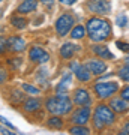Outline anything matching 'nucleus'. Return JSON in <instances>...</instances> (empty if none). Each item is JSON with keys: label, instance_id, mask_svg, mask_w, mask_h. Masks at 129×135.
I'll list each match as a JSON object with an SVG mask.
<instances>
[{"label": "nucleus", "instance_id": "5701e85b", "mask_svg": "<svg viewBox=\"0 0 129 135\" xmlns=\"http://www.w3.org/2000/svg\"><path fill=\"white\" fill-rule=\"evenodd\" d=\"M119 77L122 78L123 81H129V65H125L123 68H120Z\"/></svg>", "mask_w": 129, "mask_h": 135}, {"label": "nucleus", "instance_id": "f257e3e1", "mask_svg": "<svg viewBox=\"0 0 129 135\" xmlns=\"http://www.w3.org/2000/svg\"><path fill=\"white\" fill-rule=\"evenodd\" d=\"M86 30L93 42H102L111 36V24L107 20L99 17H93L89 20L86 24Z\"/></svg>", "mask_w": 129, "mask_h": 135}, {"label": "nucleus", "instance_id": "c756f323", "mask_svg": "<svg viewBox=\"0 0 129 135\" xmlns=\"http://www.w3.org/2000/svg\"><path fill=\"white\" fill-rule=\"evenodd\" d=\"M59 2H60V3H62V5H74V3H75L77 0H59Z\"/></svg>", "mask_w": 129, "mask_h": 135}, {"label": "nucleus", "instance_id": "72a5a7b5", "mask_svg": "<svg viewBox=\"0 0 129 135\" xmlns=\"http://www.w3.org/2000/svg\"><path fill=\"white\" fill-rule=\"evenodd\" d=\"M0 2H2V0H0Z\"/></svg>", "mask_w": 129, "mask_h": 135}, {"label": "nucleus", "instance_id": "7ed1b4c3", "mask_svg": "<svg viewBox=\"0 0 129 135\" xmlns=\"http://www.w3.org/2000/svg\"><path fill=\"white\" fill-rule=\"evenodd\" d=\"M116 120L114 111L113 108L107 105H98L95 110V114H93V125H95L96 129H102L105 126L113 125Z\"/></svg>", "mask_w": 129, "mask_h": 135}, {"label": "nucleus", "instance_id": "9b49d317", "mask_svg": "<svg viewBox=\"0 0 129 135\" xmlns=\"http://www.w3.org/2000/svg\"><path fill=\"white\" fill-rule=\"evenodd\" d=\"M74 102L77 105H90V102H92L90 93L87 92L86 89H78L74 93Z\"/></svg>", "mask_w": 129, "mask_h": 135}, {"label": "nucleus", "instance_id": "7c9ffc66", "mask_svg": "<svg viewBox=\"0 0 129 135\" xmlns=\"http://www.w3.org/2000/svg\"><path fill=\"white\" fill-rule=\"evenodd\" d=\"M122 134H129V122H126V125L123 126V129H122Z\"/></svg>", "mask_w": 129, "mask_h": 135}, {"label": "nucleus", "instance_id": "1a4fd4ad", "mask_svg": "<svg viewBox=\"0 0 129 135\" xmlns=\"http://www.w3.org/2000/svg\"><path fill=\"white\" fill-rule=\"evenodd\" d=\"M29 59L35 63H45L50 60V54L45 50H42L41 47H33L29 51Z\"/></svg>", "mask_w": 129, "mask_h": 135}, {"label": "nucleus", "instance_id": "0eeeda50", "mask_svg": "<svg viewBox=\"0 0 129 135\" xmlns=\"http://www.w3.org/2000/svg\"><path fill=\"white\" fill-rule=\"evenodd\" d=\"M71 69L74 71L75 77L81 83H87L92 77V72L89 71V68H87L86 65H80L78 62H72L71 63Z\"/></svg>", "mask_w": 129, "mask_h": 135}, {"label": "nucleus", "instance_id": "20e7f679", "mask_svg": "<svg viewBox=\"0 0 129 135\" xmlns=\"http://www.w3.org/2000/svg\"><path fill=\"white\" fill-rule=\"evenodd\" d=\"M74 23H75V20H74V15L72 14H63L62 17H59L57 21H56V33L59 36H65L68 35L69 32L72 30L74 27Z\"/></svg>", "mask_w": 129, "mask_h": 135}, {"label": "nucleus", "instance_id": "ddd939ff", "mask_svg": "<svg viewBox=\"0 0 129 135\" xmlns=\"http://www.w3.org/2000/svg\"><path fill=\"white\" fill-rule=\"evenodd\" d=\"M89 68V71L92 74H95V75H102V74L107 71V65L104 62H101V60H89L86 65Z\"/></svg>", "mask_w": 129, "mask_h": 135}, {"label": "nucleus", "instance_id": "bb28decb", "mask_svg": "<svg viewBox=\"0 0 129 135\" xmlns=\"http://www.w3.org/2000/svg\"><path fill=\"white\" fill-rule=\"evenodd\" d=\"M5 81H6V71L0 66V84H2V83H5Z\"/></svg>", "mask_w": 129, "mask_h": 135}, {"label": "nucleus", "instance_id": "b1692460", "mask_svg": "<svg viewBox=\"0 0 129 135\" xmlns=\"http://www.w3.org/2000/svg\"><path fill=\"white\" fill-rule=\"evenodd\" d=\"M23 90L27 92V93H30V95H39V89L35 87V86H32V84H23Z\"/></svg>", "mask_w": 129, "mask_h": 135}, {"label": "nucleus", "instance_id": "dca6fc26", "mask_svg": "<svg viewBox=\"0 0 129 135\" xmlns=\"http://www.w3.org/2000/svg\"><path fill=\"white\" fill-rule=\"evenodd\" d=\"M92 51L98 56V57H102V59H113V53L110 50L104 47V45H93L92 47Z\"/></svg>", "mask_w": 129, "mask_h": 135}, {"label": "nucleus", "instance_id": "a878e982", "mask_svg": "<svg viewBox=\"0 0 129 135\" xmlns=\"http://www.w3.org/2000/svg\"><path fill=\"white\" fill-rule=\"evenodd\" d=\"M6 50H8V39L3 38V36H0V54L5 53Z\"/></svg>", "mask_w": 129, "mask_h": 135}, {"label": "nucleus", "instance_id": "6ab92c4d", "mask_svg": "<svg viewBox=\"0 0 129 135\" xmlns=\"http://www.w3.org/2000/svg\"><path fill=\"white\" fill-rule=\"evenodd\" d=\"M47 122H48V126L53 128V129H62L63 128V120L56 114H53V117H50Z\"/></svg>", "mask_w": 129, "mask_h": 135}, {"label": "nucleus", "instance_id": "393cba45", "mask_svg": "<svg viewBox=\"0 0 129 135\" xmlns=\"http://www.w3.org/2000/svg\"><path fill=\"white\" fill-rule=\"evenodd\" d=\"M116 23H117V26H120V27H125V26L128 24V18H126V15L125 14L119 15V17L116 18Z\"/></svg>", "mask_w": 129, "mask_h": 135}, {"label": "nucleus", "instance_id": "9d476101", "mask_svg": "<svg viewBox=\"0 0 129 135\" xmlns=\"http://www.w3.org/2000/svg\"><path fill=\"white\" fill-rule=\"evenodd\" d=\"M8 50L12 53H21L26 50V41L21 36H11L8 39Z\"/></svg>", "mask_w": 129, "mask_h": 135}, {"label": "nucleus", "instance_id": "cd10ccee", "mask_svg": "<svg viewBox=\"0 0 129 135\" xmlns=\"http://www.w3.org/2000/svg\"><path fill=\"white\" fill-rule=\"evenodd\" d=\"M117 47L119 48H123V51H129V45L126 42H117Z\"/></svg>", "mask_w": 129, "mask_h": 135}, {"label": "nucleus", "instance_id": "2f4dec72", "mask_svg": "<svg viewBox=\"0 0 129 135\" xmlns=\"http://www.w3.org/2000/svg\"><path fill=\"white\" fill-rule=\"evenodd\" d=\"M41 2H42V3H44L45 6H51V5H53L54 0H41Z\"/></svg>", "mask_w": 129, "mask_h": 135}, {"label": "nucleus", "instance_id": "473e14b6", "mask_svg": "<svg viewBox=\"0 0 129 135\" xmlns=\"http://www.w3.org/2000/svg\"><path fill=\"white\" fill-rule=\"evenodd\" d=\"M126 62H129V54H128V56H126Z\"/></svg>", "mask_w": 129, "mask_h": 135}, {"label": "nucleus", "instance_id": "aec40b11", "mask_svg": "<svg viewBox=\"0 0 129 135\" xmlns=\"http://www.w3.org/2000/svg\"><path fill=\"white\" fill-rule=\"evenodd\" d=\"M11 24L14 27H17V29H24V27H27L29 21L26 18H23V17H12L11 18Z\"/></svg>", "mask_w": 129, "mask_h": 135}, {"label": "nucleus", "instance_id": "f3484780", "mask_svg": "<svg viewBox=\"0 0 129 135\" xmlns=\"http://www.w3.org/2000/svg\"><path fill=\"white\" fill-rule=\"evenodd\" d=\"M75 51H77L75 45L71 44V42H66V44H63L62 48H60V56H62L63 59H71Z\"/></svg>", "mask_w": 129, "mask_h": 135}, {"label": "nucleus", "instance_id": "2eb2a0df", "mask_svg": "<svg viewBox=\"0 0 129 135\" xmlns=\"http://www.w3.org/2000/svg\"><path fill=\"white\" fill-rule=\"evenodd\" d=\"M36 6H38L36 0H24V2H21V5L17 8V12L18 14H29V12L36 9Z\"/></svg>", "mask_w": 129, "mask_h": 135}, {"label": "nucleus", "instance_id": "c85d7f7f", "mask_svg": "<svg viewBox=\"0 0 129 135\" xmlns=\"http://www.w3.org/2000/svg\"><path fill=\"white\" fill-rule=\"evenodd\" d=\"M122 98H125L126 101H129V87H126L123 92H122Z\"/></svg>", "mask_w": 129, "mask_h": 135}, {"label": "nucleus", "instance_id": "412c9836", "mask_svg": "<svg viewBox=\"0 0 129 135\" xmlns=\"http://www.w3.org/2000/svg\"><path fill=\"white\" fill-rule=\"evenodd\" d=\"M84 35H86L84 26H75L71 30V38H74V39H81V38H84Z\"/></svg>", "mask_w": 129, "mask_h": 135}, {"label": "nucleus", "instance_id": "423d86ee", "mask_svg": "<svg viewBox=\"0 0 129 135\" xmlns=\"http://www.w3.org/2000/svg\"><path fill=\"white\" fill-rule=\"evenodd\" d=\"M117 90H119L117 83H96L95 84V92L101 99H107V98L113 96Z\"/></svg>", "mask_w": 129, "mask_h": 135}, {"label": "nucleus", "instance_id": "4468645a", "mask_svg": "<svg viewBox=\"0 0 129 135\" xmlns=\"http://www.w3.org/2000/svg\"><path fill=\"white\" fill-rule=\"evenodd\" d=\"M71 86H72V74L66 72L62 77V80H60V83L57 84V87H56V92L57 93H66L68 90L71 89Z\"/></svg>", "mask_w": 129, "mask_h": 135}, {"label": "nucleus", "instance_id": "f8f14e48", "mask_svg": "<svg viewBox=\"0 0 129 135\" xmlns=\"http://www.w3.org/2000/svg\"><path fill=\"white\" fill-rule=\"evenodd\" d=\"M110 107L113 108L114 113H125V111L129 110V105H128V101L125 98H113L110 102Z\"/></svg>", "mask_w": 129, "mask_h": 135}, {"label": "nucleus", "instance_id": "4be33fe9", "mask_svg": "<svg viewBox=\"0 0 129 135\" xmlns=\"http://www.w3.org/2000/svg\"><path fill=\"white\" fill-rule=\"evenodd\" d=\"M71 134H75V135H87L90 134V131L89 128H86V125H77V126H72L71 129H69Z\"/></svg>", "mask_w": 129, "mask_h": 135}, {"label": "nucleus", "instance_id": "39448f33", "mask_svg": "<svg viewBox=\"0 0 129 135\" xmlns=\"http://www.w3.org/2000/svg\"><path fill=\"white\" fill-rule=\"evenodd\" d=\"M87 9L92 14L98 15H107L111 12V3L110 0H89L87 2Z\"/></svg>", "mask_w": 129, "mask_h": 135}, {"label": "nucleus", "instance_id": "6e6552de", "mask_svg": "<svg viewBox=\"0 0 129 135\" xmlns=\"http://www.w3.org/2000/svg\"><path fill=\"white\" fill-rule=\"evenodd\" d=\"M90 114H92V111L89 108V105H80V108L72 116V122L75 125H86L89 122V119H90Z\"/></svg>", "mask_w": 129, "mask_h": 135}, {"label": "nucleus", "instance_id": "a211bd4d", "mask_svg": "<svg viewBox=\"0 0 129 135\" xmlns=\"http://www.w3.org/2000/svg\"><path fill=\"white\" fill-rule=\"evenodd\" d=\"M39 107H41V101L36 98H29L24 102V110L26 111H36L39 110Z\"/></svg>", "mask_w": 129, "mask_h": 135}, {"label": "nucleus", "instance_id": "f03ea898", "mask_svg": "<svg viewBox=\"0 0 129 135\" xmlns=\"http://www.w3.org/2000/svg\"><path fill=\"white\" fill-rule=\"evenodd\" d=\"M45 107H47L48 113L51 114H56V116H63V114H68L72 108V101L65 95V93H57V96L50 98L47 102H45Z\"/></svg>", "mask_w": 129, "mask_h": 135}]
</instances>
